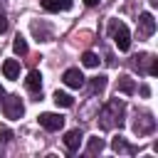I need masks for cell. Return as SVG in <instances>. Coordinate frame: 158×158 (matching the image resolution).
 Wrapping results in <instances>:
<instances>
[{
	"label": "cell",
	"instance_id": "cell-6",
	"mask_svg": "<svg viewBox=\"0 0 158 158\" xmlns=\"http://www.w3.org/2000/svg\"><path fill=\"white\" fill-rule=\"evenodd\" d=\"M156 32V20L151 12H141L138 15V37H151Z\"/></svg>",
	"mask_w": 158,
	"mask_h": 158
},
{
	"label": "cell",
	"instance_id": "cell-15",
	"mask_svg": "<svg viewBox=\"0 0 158 158\" xmlns=\"http://www.w3.org/2000/svg\"><path fill=\"white\" fill-rule=\"evenodd\" d=\"M54 104H57V106L69 109V106H74V99H72L67 91H54Z\"/></svg>",
	"mask_w": 158,
	"mask_h": 158
},
{
	"label": "cell",
	"instance_id": "cell-22",
	"mask_svg": "<svg viewBox=\"0 0 158 158\" xmlns=\"http://www.w3.org/2000/svg\"><path fill=\"white\" fill-rule=\"evenodd\" d=\"M141 96H151V89H148V86H146V84H143V86H141Z\"/></svg>",
	"mask_w": 158,
	"mask_h": 158
},
{
	"label": "cell",
	"instance_id": "cell-24",
	"mask_svg": "<svg viewBox=\"0 0 158 158\" xmlns=\"http://www.w3.org/2000/svg\"><path fill=\"white\" fill-rule=\"evenodd\" d=\"M84 2H86V5H96L99 0H84Z\"/></svg>",
	"mask_w": 158,
	"mask_h": 158
},
{
	"label": "cell",
	"instance_id": "cell-19",
	"mask_svg": "<svg viewBox=\"0 0 158 158\" xmlns=\"http://www.w3.org/2000/svg\"><path fill=\"white\" fill-rule=\"evenodd\" d=\"M81 64H84V67H96V64H99V57H96L94 52H84V54H81Z\"/></svg>",
	"mask_w": 158,
	"mask_h": 158
},
{
	"label": "cell",
	"instance_id": "cell-11",
	"mask_svg": "<svg viewBox=\"0 0 158 158\" xmlns=\"http://www.w3.org/2000/svg\"><path fill=\"white\" fill-rule=\"evenodd\" d=\"M111 148H114L116 153H126V156H133V153H136V148H133L131 143H126L123 136H116V138L111 141Z\"/></svg>",
	"mask_w": 158,
	"mask_h": 158
},
{
	"label": "cell",
	"instance_id": "cell-5",
	"mask_svg": "<svg viewBox=\"0 0 158 158\" xmlns=\"http://www.w3.org/2000/svg\"><path fill=\"white\" fill-rule=\"evenodd\" d=\"M156 128V118L151 116V114H141V116H136V121H133V131L138 133V136H146V133H151Z\"/></svg>",
	"mask_w": 158,
	"mask_h": 158
},
{
	"label": "cell",
	"instance_id": "cell-10",
	"mask_svg": "<svg viewBox=\"0 0 158 158\" xmlns=\"http://www.w3.org/2000/svg\"><path fill=\"white\" fill-rule=\"evenodd\" d=\"M2 74H5V79H17L20 77V62L17 59H5L2 62Z\"/></svg>",
	"mask_w": 158,
	"mask_h": 158
},
{
	"label": "cell",
	"instance_id": "cell-13",
	"mask_svg": "<svg viewBox=\"0 0 158 158\" xmlns=\"http://www.w3.org/2000/svg\"><path fill=\"white\" fill-rule=\"evenodd\" d=\"M118 91H121V94H133V91H136V84H133V79H131L128 74H121V77H118Z\"/></svg>",
	"mask_w": 158,
	"mask_h": 158
},
{
	"label": "cell",
	"instance_id": "cell-3",
	"mask_svg": "<svg viewBox=\"0 0 158 158\" xmlns=\"http://www.w3.org/2000/svg\"><path fill=\"white\" fill-rule=\"evenodd\" d=\"M2 114L5 118L10 121H17L22 114H25V106H22V99L17 94H10V96H2Z\"/></svg>",
	"mask_w": 158,
	"mask_h": 158
},
{
	"label": "cell",
	"instance_id": "cell-1",
	"mask_svg": "<svg viewBox=\"0 0 158 158\" xmlns=\"http://www.w3.org/2000/svg\"><path fill=\"white\" fill-rule=\"evenodd\" d=\"M123 111H126V106H123V101H118V99H111L101 111H99V126L104 128V131H111V128H121V123H123Z\"/></svg>",
	"mask_w": 158,
	"mask_h": 158
},
{
	"label": "cell",
	"instance_id": "cell-12",
	"mask_svg": "<svg viewBox=\"0 0 158 158\" xmlns=\"http://www.w3.org/2000/svg\"><path fill=\"white\" fill-rule=\"evenodd\" d=\"M42 7L47 12H59V10H69L72 0H42Z\"/></svg>",
	"mask_w": 158,
	"mask_h": 158
},
{
	"label": "cell",
	"instance_id": "cell-16",
	"mask_svg": "<svg viewBox=\"0 0 158 158\" xmlns=\"http://www.w3.org/2000/svg\"><path fill=\"white\" fill-rule=\"evenodd\" d=\"M101 151H104V141H101L99 136L89 138V148H86V153H89V156H94V153H101Z\"/></svg>",
	"mask_w": 158,
	"mask_h": 158
},
{
	"label": "cell",
	"instance_id": "cell-4",
	"mask_svg": "<svg viewBox=\"0 0 158 158\" xmlns=\"http://www.w3.org/2000/svg\"><path fill=\"white\" fill-rule=\"evenodd\" d=\"M40 126L47 128V131H59L64 126V116L52 114V111H44V114H40Z\"/></svg>",
	"mask_w": 158,
	"mask_h": 158
},
{
	"label": "cell",
	"instance_id": "cell-7",
	"mask_svg": "<svg viewBox=\"0 0 158 158\" xmlns=\"http://www.w3.org/2000/svg\"><path fill=\"white\" fill-rule=\"evenodd\" d=\"M62 79H64V84H67L69 89H81V86H84V74H81L79 69H67V72L62 74Z\"/></svg>",
	"mask_w": 158,
	"mask_h": 158
},
{
	"label": "cell",
	"instance_id": "cell-21",
	"mask_svg": "<svg viewBox=\"0 0 158 158\" xmlns=\"http://www.w3.org/2000/svg\"><path fill=\"white\" fill-rule=\"evenodd\" d=\"M7 30V17H5V12H0V35Z\"/></svg>",
	"mask_w": 158,
	"mask_h": 158
},
{
	"label": "cell",
	"instance_id": "cell-17",
	"mask_svg": "<svg viewBox=\"0 0 158 158\" xmlns=\"http://www.w3.org/2000/svg\"><path fill=\"white\" fill-rule=\"evenodd\" d=\"M12 49H15V54H20V57H22V54H27V42L17 35V37H15V42H12Z\"/></svg>",
	"mask_w": 158,
	"mask_h": 158
},
{
	"label": "cell",
	"instance_id": "cell-23",
	"mask_svg": "<svg viewBox=\"0 0 158 158\" xmlns=\"http://www.w3.org/2000/svg\"><path fill=\"white\" fill-rule=\"evenodd\" d=\"M2 96H5V89H2V84H0V101H2Z\"/></svg>",
	"mask_w": 158,
	"mask_h": 158
},
{
	"label": "cell",
	"instance_id": "cell-9",
	"mask_svg": "<svg viewBox=\"0 0 158 158\" xmlns=\"http://www.w3.org/2000/svg\"><path fill=\"white\" fill-rule=\"evenodd\" d=\"M81 131L79 128H72V131H67V136H64V146H67V151H79V146H81Z\"/></svg>",
	"mask_w": 158,
	"mask_h": 158
},
{
	"label": "cell",
	"instance_id": "cell-18",
	"mask_svg": "<svg viewBox=\"0 0 158 158\" xmlns=\"http://www.w3.org/2000/svg\"><path fill=\"white\" fill-rule=\"evenodd\" d=\"M106 89V77L99 74V77H91V91H104Z\"/></svg>",
	"mask_w": 158,
	"mask_h": 158
},
{
	"label": "cell",
	"instance_id": "cell-2",
	"mask_svg": "<svg viewBox=\"0 0 158 158\" xmlns=\"http://www.w3.org/2000/svg\"><path fill=\"white\" fill-rule=\"evenodd\" d=\"M109 35L114 37L118 52H128V47H131V35H128V27H126L121 20H111V22H109Z\"/></svg>",
	"mask_w": 158,
	"mask_h": 158
},
{
	"label": "cell",
	"instance_id": "cell-14",
	"mask_svg": "<svg viewBox=\"0 0 158 158\" xmlns=\"http://www.w3.org/2000/svg\"><path fill=\"white\" fill-rule=\"evenodd\" d=\"M32 32H35V37H40L42 42H44V40H52V30H49L47 25H40V22H32Z\"/></svg>",
	"mask_w": 158,
	"mask_h": 158
},
{
	"label": "cell",
	"instance_id": "cell-8",
	"mask_svg": "<svg viewBox=\"0 0 158 158\" xmlns=\"http://www.w3.org/2000/svg\"><path fill=\"white\" fill-rule=\"evenodd\" d=\"M25 86H27L35 96H40V94H42V74H40L37 69H32V72L27 74V79H25Z\"/></svg>",
	"mask_w": 158,
	"mask_h": 158
},
{
	"label": "cell",
	"instance_id": "cell-20",
	"mask_svg": "<svg viewBox=\"0 0 158 158\" xmlns=\"http://www.w3.org/2000/svg\"><path fill=\"white\" fill-rule=\"evenodd\" d=\"M7 141H12V131L10 128H0V143H7Z\"/></svg>",
	"mask_w": 158,
	"mask_h": 158
}]
</instances>
